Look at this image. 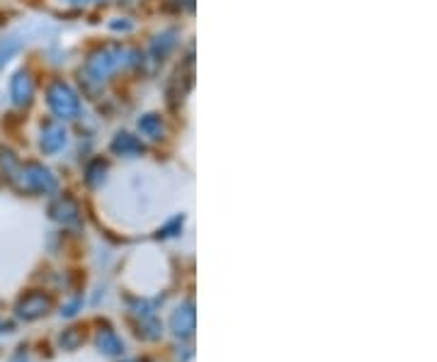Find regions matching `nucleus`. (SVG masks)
<instances>
[{"label":"nucleus","mask_w":437,"mask_h":362,"mask_svg":"<svg viewBox=\"0 0 437 362\" xmlns=\"http://www.w3.org/2000/svg\"><path fill=\"white\" fill-rule=\"evenodd\" d=\"M15 311H18L22 321H37L51 311V299L42 292H30L27 297H22L18 301V309Z\"/></svg>","instance_id":"1"},{"label":"nucleus","mask_w":437,"mask_h":362,"mask_svg":"<svg viewBox=\"0 0 437 362\" xmlns=\"http://www.w3.org/2000/svg\"><path fill=\"white\" fill-rule=\"evenodd\" d=\"M195 323H197L195 306H192V301H187V304L178 306V309L173 311V316H171V331H173L178 338H192Z\"/></svg>","instance_id":"2"},{"label":"nucleus","mask_w":437,"mask_h":362,"mask_svg":"<svg viewBox=\"0 0 437 362\" xmlns=\"http://www.w3.org/2000/svg\"><path fill=\"white\" fill-rule=\"evenodd\" d=\"M95 345L102 355H107V358H117V355L124 353L122 338H119L109 326H100V331H97V336H95Z\"/></svg>","instance_id":"3"},{"label":"nucleus","mask_w":437,"mask_h":362,"mask_svg":"<svg viewBox=\"0 0 437 362\" xmlns=\"http://www.w3.org/2000/svg\"><path fill=\"white\" fill-rule=\"evenodd\" d=\"M25 188L37 190V192H51L54 188H56V180H54L47 171H42V168L30 166L25 173Z\"/></svg>","instance_id":"4"},{"label":"nucleus","mask_w":437,"mask_h":362,"mask_svg":"<svg viewBox=\"0 0 437 362\" xmlns=\"http://www.w3.org/2000/svg\"><path fill=\"white\" fill-rule=\"evenodd\" d=\"M83 341H85V331L78 326L66 328V331L61 333V338H59V343H61L63 350H78L80 345H83Z\"/></svg>","instance_id":"5"},{"label":"nucleus","mask_w":437,"mask_h":362,"mask_svg":"<svg viewBox=\"0 0 437 362\" xmlns=\"http://www.w3.org/2000/svg\"><path fill=\"white\" fill-rule=\"evenodd\" d=\"M139 333L141 338H146V341H158L161 338V323L156 321V316H146V319H141L139 323Z\"/></svg>","instance_id":"6"},{"label":"nucleus","mask_w":437,"mask_h":362,"mask_svg":"<svg viewBox=\"0 0 437 362\" xmlns=\"http://www.w3.org/2000/svg\"><path fill=\"white\" fill-rule=\"evenodd\" d=\"M30 92H32V83H30V78L20 73L18 78L13 80V97H15V102H25L27 97H30Z\"/></svg>","instance_id":"7"},{"label":"nucleus","mask_w":437,"mask_h":362,"mask_svg":"<svg viewBox=\"0 0 437 362\" xmlns=\"http://www.w3.org/2000/svg\"><path fill=\"white\" fill-rule=\"evenodd\" d=\"M51 214L56 219H61V222H75V214H78V212H75V207L68 202V210H63V205H59V207H54Z\"/></svg>","instance_id":"8"},{"label":"nucleus","mask_w":437,"mask_h":362,"mask_svg":"<svg viewBox=\"0 0 437 362\" xmlns=\"http://www.w3.org/2000/svg\"><path fill=\"white\" fill-rule=\"evenodd\" d=\"M78 304H80V301H73V304H68V306H66V309L61 311V314H63V316H73L75 309H78Z\"/></svg>","instance_id":"9"},{"label":"nucleus","mask_w":437,"mask_h":362,"mask_svg":"<svg viewBox=\"0 0 437 362\" xmlns=\"http://www.w3.org/2000/svg\"><path fill=\"white\" fill-rule=\"evenodd\" d=\"M3 328H8V326H3V321H0V331H3Z\"/></svg>","instance_id":"10"},{"label":"nucleus","mask_w":437,"mask_h":362,"mask_svg":"<svg viewBox=\"0 0 437 362\" xmlns=\"http://www.w3.org/2000/svg\"><path fill=\"white\" fill-rule=\"evenodd\" d=\"M127 362H134V360H127Z\"/></svg>","instance_id":"11"}]
</instances>
